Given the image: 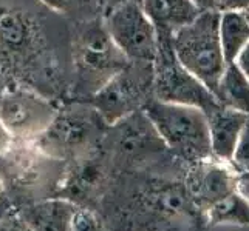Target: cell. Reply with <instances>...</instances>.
<instances>
[{"label":"cell","instance_id":"1","mask_svg":"<svg viewBox=\"0 0 249 231\" xmlns=\"http://www.w3.org/2000/svg\"><path fill=\"white\" fill-rule=\"evenodd\" d=\"M218 11L200 13L172 36L169 46L179 65L200 79L217 97L221 76L226 70L218 36Z\"/></svg>","mask_w":249,"mask_h":231},{"label":"cell","instance_id":"2","mask_svg":"<svg viewBox=\"0 0 249 231\" xmlns=\"http://www.w3.org/2000/svg\"><path fill=\"white\" fill-rule=\"evenodd\" d=\"M142 111L166 148L177 156L192 164L212 157L208 116L204 111L157 99L145 102Z\"/></svg>","mask_w":249,"mask_h":231},{"label":"cell","instance_id":"3","mask_svg":"<svg viewBox=\"0 0 249 231\" xmlns=\"http://www.w3.org/2000/svg\"><path fill=\"white\" fill-rule=\"evenodd\" d=\"M102 25L128 62L153 65L160 51V39L138 0H113Z\"/></svg>","mask_w":249,"mask_h":231},{"label":"cell","instance_id":"4","mask_svg":"<svg viewBox=\"0 0 249 231\" xmlns=\"http://www.w3.org/2000/svg\"><path fill=\"white\" fill-rule=\"evenodd\" d=\"M106 123L91 104H74L59 111L36 140L39 148L54 157H74L87 151L104 134Z\"/></svg>","mask_w":249,"mask_h":231},{"label":"cell","instance_id":"5","mask_svg":"<svg viewBox=\"0 0 249 231\" xmlns=\"http://www.w3.org/2000/svg\"><path fill=\"white\" fill-rule=\"evenodd\" d=\"M152 90L157 100L200 108L206 116L223 107L200 79L179 65L169 44H160L158 56L153 62Z\"/></svg>","mask_w":249,"mask_h":231},{"label":"cell","instance_id":"6","mask_svg":"<svg viewBox=\"0 0 249 231\" xmlns=\"http://www.w3.org/2000/svg\"><path fill=\"white\" fill-rule=\"evenodd\" d=\"M152 66L128 62L91 94L90 104L107 126L115 125L128 114L141 109L145 88L152 83L153 73L147 76Z\"/></svg>","mask_w":249,"mask_h":231},{"label":"cell","instance_id":"7","mask_svg":"<svg viewBox=\"0 0 249 231\" xmlns=\"http://www.w3.org/2000/svg\"><path fill=\"white\" fill-rule=\"evenodd\" d=\"M56 113L53 102L31 90L6 88L0 97V121L14 140H37Z\"/></svg>","mask_w":249,"mask_h":231},{"label":"cell","instance_id":"8","mask_svg":"<svg viewBox=\"0 0 249 231\" xmlns=\"http://www.w3.org/2000/svg\"><path fill=\"white\" fill-rule=\"evenodd\" d=\"M74 62L81 83L85 88L89 87L91 94L128 63L111 42L104 25H90L81 32L74 49Z\"/></svg>","mask_w":249,"mask_h":231},{"label":"cell","instance_id":"9","mask_svg":"<svg viewBox=\"0 0 249 231\" xmlns=\"http://www.w3.org/2000/svg\"><path fill=\"white\" fill-rule=\"evenodd\" d=\"M240 174L228 162L204 159L195 162L189 177V196L200 210L206 211L212 203L237 191Z\"/></svg>","mask_w":249,"mask_h":231},{"label":"cell","instance_id":"10","mask_svg":"<svg viewBox=\"0 0 249 231\" xmlns=\"http://www.w3.org/2000/svg\"><path fill=\"white\" fill-rule=\"evenodd\" d=\"M111 147L121 156L141 157L167 150L142 108L111 125Z\"/></svg>","mask_w":249,"mask_h":231},{"label":"cell","instance_id":"11","mask_svg":"<svg viewBox=\"0 0 249 231\" xmlns=\"http://www.w3.org/2000/svg\"><path fill=\"white\" fill-rule=\"evenodd\" d=\"M78 210L70 199L54 198L28 205L17 217L28 231H68Z\"/></svg>","mask_w":249,"mask_h":231},{"label":"cell","instance_id":"12","mask_svg":"<svg viewBox=\"0 0 249 231\" xmlns=\"http://www.w3.org/2000/svg\"><path fill=\"white\" fill-rule=\"evenodd\" d=\"M140 3L157 30L160 44H169L178 30L200 14L192 0H140Z\"/></svg>","mask_w":249,"mask_h":231},{"label":"cell","instance_id":"13","mask_svg":"<svg viewBox=\"0 0 249 231\" xmlns=\"http://www.w3.org/2000/svg\"><path fill=\"white\" fill-rule=\"evenodd\" d=\"M248 116L228 107H220L208 114L211 154L213 159L229 164Z\"/></svg>","mask_w":249,"mask_h":231},{"label":"cell","instance_id":"14","mask_svg":"<svg viewBox=\"0 0 249 231\" xmlns=\"http://www.w3.org/2000/svg\"><path fill=\"white\" fill-rule=\"evenodd\" d=\"M218 36L226 63L235 62L240 51L249 42V22L246 14L237 11L220 13Z\"/></svg>","mask_w":249,"mask_h":231},{"label":"cell","instance_id":"15","mask_svg":"<svg viewBox=\"0 0 249 231\" xmlns=\"http://www.w3.org/2000/svg\"><path fill=\"white\" fill-rule=\"evenodd\" d=\"M217 99L223 107L249 114V77L235 62L226 65L218 85Z\"/></svg>","mask_w":249,"mask_h":231},{"label":"cell","instance_id":"16","mask_svg":"<svg viewBox=\"0 0 249 231\" xmlns=\"http://www.w3.org/2000/svg\"><path fill=\"white\" fill-rule=\"evenodd\" d=\"M209 225H238L249 227V202L238 191L231 193L226 198L212 203L204 211Z\"/></svg>","mask_w":249,"mask_h":231},{"label":"cell","instance_id":"17","mask_svg":"<svg viewBox=\"0 0 249 231\" xmlns=\"http://www.w3.org/2000/svg\"><path fill=\"white\" fill-rule=\"evenodd\" d=\"M191 202V196L183 188L170 186L160 190L153 194L152 203L160 213L169 216H177L184 213V208L187 210V205Z\"/></svg>","mask_w":249,"mask_h":231},{"label":"cell","instance_id":"18","mask_svg":"<svg viewBox=\"0 0 249 231\" xmlns=\"http://www.w3.org/2000/svg\"><path fill=\"white\" fill-rule=\"evenodd\" d=\"M40 2L59 14L76 17V19H84L96 11L94 0H40Z\"/></svg>","mask_w":249,"mask_h":231},{"label":"cell","instance_id":"19","mask_svg":"<svg viewBox=\"0 0 249 231\" xmlns=\"http://www.w3.org/2000/svg\"><path fill=\"white\" fill-rule=\"evenodd\" d=\"M0 37L10 46H19L27 37V27L19 15L5 13L0 15Z\"/></svg>","mask_w":249,"mask_h":231},{"label":"cell","instance_id":"20","mask_svg":"<svg viewBox=\"0 0 249 231\" xmlns=\"http://www.w3.org/2000/svg\"><path fill=\"white\" fill-rule=\"evenodd\" d=\"M229 164L240 176L249 174V116L242 128V133L238 136L235 150L232 153Z\"/></svg>","mask_w":249,"mask_h":231},{"label":"cell","instance_id":"21","mask_svg":"<svg viewBox=\"0 0 249 231\" xmlns=\"http://www.w3.org/2000/svg\"><path fill=\"white\" fill-rule=\"evenodd\" d=\"M68 231H106L99 219L89 210L79 208L76 211Z\"/></svg>","mask_w":249,"mask_h":231},{"label":"cell","instance_id":"22","mask_svg":"<svg viewBox=\"0 0 249 231\" xmlns=\"http://www.w3.org/2000/svg\"><path fill=\"white\" fill-rule=\"evenodd\" d=\"M248 10H249V0H220L218 2V13H225V11L245 13Z\"/></svg>","mask_w":249,"mask_h":231},{"label":"cell","instance_id":"23","mask_svg":"<svg viewBox=\"0 0 249 231\" xmlns=\"http://www.w3.org/2000/svg\"><path fill=\"white\" fill-rule=\"evenodd\" d=\"M237 66L249 77V42L245 45V48L240 51V54L235 59Z\"/></svg>","mask_w":249,"mask_h":231},{"label":"cell","instance_id":"24","mask_svg":"<svg viewBox=\"0 0 249 231\" xmlns=\"http://www.w3.org/2000/svg\"><path fill=\"white\" fill-rule=\"evenodd\" d=\"M13 142H14V139L11 138V134L6 131V128L3 126L2 121H0V154H3L10 150Z\"/></svg>","mask_w":249,"mask_h":231},{"label":"cell","instance_id":"25","mask_svg":"<svg viewBox=\"0 0 249 231\" xmlns=\"http://www.w3.org/2000/svg\"><path fill=\"white\" fill-rule=\"evenodd\" d=\"M218 2L220 0H192V3L200 13L204 11H218Z\"/></svg>","mask_w":249,"mask_h":231},{"label":"cell","instance_id":"26","mask_svg":"<svg viewBox=\"0 0 249 231\" xmlns=\"http://www.w3.org/2000/svg\"><path fill=\"white\" fill-rule=\"evenodd\" d=\"M208 231H249V227H238V225H209Z\"/></svg>","mask_w":249,"mask_h":231},{"label":"cell","instance_id":"27","mask_svg":"<svg viewBox=\"0 0 249 231\" xmlns=\"http://www.w3.org/2000/svg\"><path fill=\"white\" fill-rule=\"evenodd\" d=\"M238 191L242 193L249 202V174L240 176V179H238Z\"/></svg>","mask_w":249,"mask_h":231},{"label":"cell","instance_id":"28","mask_svg":"<svg viewBox=\"0 0 249 231\" xmlns=\"http://www.w3.org/2000/svg\"><path fill=\"white\" fill-rule=\"evenodd\" d=\"M6 216H8V207L0 200V222H2Z\"/></svg>","mask_w":249,"mask_h":231},{"label":"cell","instance_id":"29","mask_svg":"<svg viewBox=\"0 0 249 231\" xmlns=\"http://www.w3.org/2000/svg\"><path fill=\"white\" fill-rule=\"evenodd\" d=\"M6 88L3 87V82H2V76H0V97H2V94H3V91H5Z\"/></svg>","mask_w":249,"mask_h":231},{"label":"cell","instance_id":"30","mask_svg":"<svg viewBox=\"0 0 249 231\" xmlns=\"http://www.w3.org/2000/svg\"><path fill=\"white\" fill-rule=\"evenodd\" d=\"M2 194H3V185L0 182V200H2Z\"/></svg>","mask_w":249,"mask_h":231},{"label":"cell","instance_id":"31","mask_svg":"<svg viewBox=\"0 0 249 231\" xmlns=\"http://www.w3.org/2000/svg\"><path fill=\"white\" fill-rule=\"evenodd\" d=\"M245 14H246V17H248V22H249V10H248V11H245Z\"/></svg>","mask_w":249,"mask_h":231},{"label":"cell","instance_id":"32","mask_svg":"<svg viewBox=\"0 0 249 231\" xmlns=\"http://www.w3.org/2000/svg\"><path fill=\"white\" fill-rule=\"evenodd\" d=\"M138 2H140V0H138Z\"/></svg>","mask_w":249,"mask_h":231}]
</instances>
